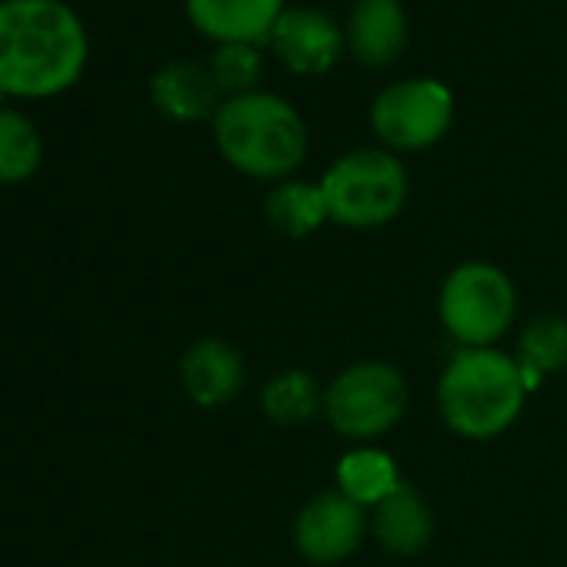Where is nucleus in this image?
Here are the masks:
<instances>
[{"label":"nucleus","mask_w":567,"mask_h":567,"mask_svg":"<svg viewBox=\"0 0 567 567\" xmlns=\"http://www.w3.org/2000/svg\"><path fill=\"white\" fill-rule=\"evenodd\" d=\"M87 64L81 18L61 0H4L0 4V94L54 97Z\"/></svg>","instance_id":"f257e3e1"},{"label":"nucleus","mask_w":567,"mask_h":567,"mask_svg":"<svg viewBox=\"0 0 567 567\" xmlns=\"http://www.w3.org/2000/svg\"><path fill=\"white\" fill-rule=\"evenodd\" d=\"M527 394L517 361L494 348L457 351L437 381L441 417L464 441H494L511 431Z\"/></svg>","instance_id":"f03ea898"},{"label":"nucleus","mask_w":567,"mask_h":567,"mask_svg":"<svg viewBox=\"0 0 567 567\" xmlns=\"http://www.w3.org/2000/svg\"><path fill=\"white\" fill-rule=\"evenodd\" d=\"M214 137L224 161L257 181H280L301 167L308 131L301 114L277 94H237L214 114Z\"/></svg>","instance_id":"7ed1b4c3"},{"label":"nucleus","mask_w":567,"mask_h":567,"mask_svg":"<svg viewBox=\"0 0 567 567\" xmlns=\"http://www.w3.org/2000/svg\"><path fill=\"white\" fill-rule=\"evenodd\" d=\"M437 318L457 344L494 348L517 318L514 280L491 260H464L441 284Z\"/></svg>","instance_id":"20e7f679"},{"label":"nucleus","mask_w":567,"mask_h":567,"mask_svg":"<svg viewBox=\"0 0 567 567\" xmlns=\"http://www.w3.org/2000/svg\"><path fill=\"white\" fill-rule=\"evenodd\" d=\"M328 217L351 230L391 224L408 204V171L388 151H351L321 181Z\"/></svg>","instance_id":"39448f33"},{"label":"nucleus","mask_w":567,"mask_h":567,"mask_svg":"<svg viewBox=\"0 0 567 567\" xmlns=\"http://www.w3.org/2000/svg\"><path fill=\"white\" fill-rule=\"evenodd\" d=\"M408 381L388 361H358L324 388L328 424L351 441H374L408 414Z\"/></svg>","instance_id":"423d86ee"},{"label":"nucleus","mask_w":567,"mask_h":567,"mask_svg":"<svg viewBox=\"0 0 567 567\" xmlns=\"http://www.w3.org/2000/svg\"><path fill=\"white\" fill-rule=\"evenodd\" d=\"M454 117V97L441 81H401L378 94L371 124L388 147L421 151L444 137Z\"/></svg>","instance_id":"0eeeda50"},{"label":"nucleus","mask_w":567,"mask_h":567,"mask_svg":"<svg viewBox=\"0 0 567 567\" xmlns=\"http://www.w3.org/2000/svg\"><path fill=\"white\" fill-rule=\"evenodd\" d=\"M368 537V511L344 497L341 491H324L311 497L295 520L298 550L321 567L348 560Z\"/></svg>","instance_id":"6e6552de"},{"label":"nucleus","mask_w":567,"mask_h":567,"mask_svg":"<svg viewBox=\"0 0 567 567\" xmlns=\"http://www.w3.org/2000/svg\"><path fill=\"white\" fill-rule=\"evenodd\" d=\"M270 44L280 61L298 74H324L341 58V31L318 8L284 11L270 31Z\"/></svg>","instance_id":"1a4fd4ad"},{"label":"nucleus","mask_w":567,"mask_h":567,"mask_svg":"<svg viewBox=\"0 0 567 567\" xmlns=\"http://www.w3.org/2000/svg\"><path fill=\"white\" fill-rule=\"evenodd\" d=\"M181 384L197 408H224L244 388V361L234 344L204 338L181 358Z\"/></svg>","instance_id":"9d476101"},{"label":"nucleus","mask_w":567,"mask_h":567,"mask_svg":"<svg viewBox=\"0 0 567 567\" xmlns=\"http://www.w3.org/2000/svg\"><path fill=\"white\" fill-rule=\"evenodd\" d=\"M371 530L378 544L394 557H414L421 554L434 537V514L424 494L401 481L374 511H371Z\"/></svg>","instance_id":"9b49d317"},{"label":"nucleus","mask_w":567,"mask_h":567,"mask_svg":"<svg viewBox=\"0 0 567 567\" xmlns=\"http://www.w3.org/2000/svg\"><path fill=\"white\" fill-rule=\"evenodd\" d=\"M187 14L197 31L220 44H257L270 38L284 0H187Z\"/></svg>","instance_id":"f8f14e48"},{"label":"nucleus","mask_w":567,"mask_h":567,"mask_svg":"<svg viewBox=\"0 0 567 567\" xmlns=\"http://www.w3.org/2000/svg\"><path fill=\"white\" fill-rule=\"evenodd\" d=\"M151 97L154 104L174 117V121H204L210 114H217V97L220 87L210 74V68H200L194 61H174L167 68H161L151 81Z\"/></svg>","instance_id":"ddd939ff"},{"label":"nucleus","mask_w":567,"mask_h":567,"mask_svg":"<svg viewBox=\"0 0 567 567\" xmlns=\"http://www.w3.org/2000/svg\"><path fill=\"white\" fill-rule=\"evenodd\" d=\"M348 34L354 54L364 64H391L408 41V14L401 0H358Z\"/></svg>","instance_id":"4468645a"},{"label":"nucleus","mask_w":567,"mask_h":567,"mask_svg":"<svg viewBox=\"0 0 567 567\" xmlns=\"http://www.w3.org/2000/svg\"><path fill=\"white\" fill-rule=\"evenodd\" d=\"M260 411L277 427H301L324 411V391L311 371H280L264 384Z\"/></svg>","instance_id":"2eb2a0df"},{"label":"nucleus","mask_w":567,"mask_h":567,"mask_svg":"<svg viewBox=\"0 0 567 567\" xmlns=\"http://www.w3.org/2000/svg\"><path fill=\"white\" fill-rule=\"evenodd\" d=\"M264 214L270 227H277L284 237H311L328 217L324 190L321 184H305V181H284L264 197Z\"/></svg>","instance_id":"dca6fc26"},{"label":"nucleus","mask_w":567,"mask_h":567,"mask_svg":"<svg viewBox=\"0 0 567 567\" xmlns=\"http://www.w3.org/2000/svg\"><path fill=\"white\" fill-rule=\"evenodd\" d=\"M404 477L398 474V464L391 454L378 447H358L341 457L338 464V491L361 504L364 511H374Z\"/></svg>","instance_id":"f3484780"},{"label":"nucleus","mask_w":567,"mask_h":567,"mask_svg":"<svg viewBox=\"0 0 567 567\" xmlns=\"http://www.w3.org/2000/svg\"><path fill=\"white\" fill-rule=\"evenodd\" d=\"M527 388L534 391L547 374H557L567 368V321L557 315H540L534 318L520 338H517V354H514Z\"/></svg>","instance_id":"a211bd4d"},{"label":"nucleus","mask_w":567,"mask_h":567,"mask_svg":"<svg viewBox=\"0 0 567 567\" xmlns=\"http://www.w3.org/2000/svg\"><path fill=\"white\" fill-rule=\"evenodd\" d=\"M44 157V144L38 127L18 114L0 107V184H21L28 181Z\"/></svg>","instance_id":"6ab92c4d"},{"label":"nucleus","mask_w":567,"mask_h":567,"mask_svg":"<svg viewBox=\"0 0 567 567\" xmlns=\"http://www.w3.org/2000/svg\"><path fill=\"white\" fill-rule=\"evenodd\" d=\"M210 74L220 94H250L260 78V54L254 44H220L210 58Z\"/></svg>","instance_id":"aec40b11"}]
</instances>
